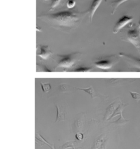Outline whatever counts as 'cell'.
<instances>
[{"label":"cell","mask_w":140,"mask_h":149,"mask_svg":"<svg viewBox=\"0 0 140 149\" xmlns=\"http://www.w3.org/2000/svg\"><path fill=\"white\" fill-rule=\"evenodd\" d=\"M87 14L88 15V11L65 10L52 14H42L39 15L38 19L55 28L68 29L78 27Z\"/></svg>","instance_id":"1"},{"label":"cell","mask_w":140,"mask_h":149,"mask_svg":"<svg viewBox=\"0 0 140 149\" xmlns=\"http://www.w3.org/2000/svg\"><path fill=\"white\" fill-rule=\"evenodd\" d=\"M79 53H74L66 56H58L59 58L58 66L62 68H70L74 65L79 58Z\"/></svg>","instance_id":"2"},{"label":"cell","mask_w":140,"mask_h":149,"mask_svg":"<svg viewBox=\"0 0 140 149\" xmlns=\"http://www.w3.org/2000/svg\"><path fill=\"white\" fill-rule=\"evenodd\" d=\"M133 18L131 17H128L127 15H124L118 20L114 25L113 29V32L114 34H117L120 29L123 28L125 25H127L128 23H131L133 21Z\"/></svg>","instance_id":"3"},{"label":"cell","mask_w":140,"mask_h":149,"mask_svg":"<svg viewBox=\"0 0 140 149\" xmlns=\"http://www.w3.org/2000/svg\"><path fill=\"white\" fill-rule=\"evenodd\" d=\"M127 38L130 42L136 47H139L140 44L139 33L137 29H131L128 31L127 34Z\"/></svg>","instance_id":"4"},{"label":"cell","mask_w":140,"mask_h":149,"mask_svg":"<svg viewBox=\"0 0 140 149\" xmlns=\"http://www.w3.org/2000/svg\"><path fill=\"white\" fill-rule=\"evenodd\" d=\"M126 106L125 105H123V106H120L118 107V108L116 109V110L115 111L116 113H114V114L112 115V116L110 118V119H111L112 118L116 116L117 115H119L120 116V118L118 120H117L116 121H114V123H115V124H117V125H123V124H125V123H127L129 120H126V119L124 118L123 116H122V110H123V109L125 108V107Z\"/></svg>","instance_id":"5"},{"label":"cell","mask_w":140,"mask_h":149,"mask_svg":"<svg viewBox=\"0 0 140 149\" xmlns=\"http://www.w3.org/2000/svg\"><path fill=\"white\" fill-rule=\"evenodd\" d=\"M38 50V56L44 60H46L52 54V52L48 45H39Z\"/></svg>","instance_id":"6"},{"label":"cell","mask_w":140,"mask_h":149,"mask_svg":"<svg viewBox=\"0 0 140 149\" xmlns=\"http://www.w3.org/2000/svg\"><path fill=\"white\" fill-rule=\"evenodd\" d=\"M102 1V0H92L91 4L90 6V8H88V15H89L90 17V21H92V18H93V16L95 13V12L99 6L100 5V3Z\"/></svg>","instance_id":"7"},{"label":"cell","mask_w":140,"mask_h":149,"mask_svg":"<svg viewBox=\"0 0 140 149\" xmlns=\"http://www.w3.org/2000/svg\"><path fill=\"white\" fill-rule=\"evenodd\" d=\"M94 65L101 69H109L113 66V62L109 60H102L94 62Z\"/></svg>","instance_id":"8"},{"label":"cell","mask_w":140,"mask_h":149,"mask_svg":"<svg viewBox=\"0 0 140 149\" xmlns=\"http://www.w3.org/2000/svg\"><path fill=\"white\" fill-rule=\"evenodd\" d=\"M120 56L122 57H124L128 61L131 62L132 64H133L135 66H137V68H140V59L135 58V57H133L132 56H130V55L128 54H120Z\"/></svg>","instance_id":"9"},{"label":"cell","mask_w":140,"mask_h":149,"mask_svg":"<svg viewBox=\"0 0 140 149\" xmlns=\"http://www.w3.org/2000/svg\"><path fill=\"white\" fill-rule=\"evenodd\" d=\"M106 137V133H102L100 136H98V138L95 140L93 146H92L91 149H99L102 144L104 142V138Z\"/></svg>","instance_id":"10"},{"label":"cell","mask_w":140,"mask_h":149,"mask_svg":"<svg viewBox=\"0 0 140 149\" xmlns=\"http://www.w3.org/2000/svg\"><path fill=\"white\" fill-rule=\"evenodd\" d=\"M56 108H57V116H56V122H58V121H64L65 119H66V112L64 110H63L62 109L60 108L58 105H56Z\"/></svg>","instance_id":"11"},{"label":"cell","mask_w":140,"mask_h":149,"mask_svg":"<svg viewBox=\"0 0 140 149\" xmlns=\"http://www.w3.org/2000/svg\"><path fill=\"white\" fill-rule=\"evenodd\" d=\"M127 1H128V0H114V1H112L111 4L112 8V15L114 14V13H115L118 8L119 7L120 5H121L122 3L125 2Z\"/></svg>","instance_id":"12"},{"label":"cell","mask_w":140,"mask_h":149,"mask_svg":"<svg viewBox=\"0 0 140 149\" xmlns=\"http://www.w3.org/2000/svg\"><path fill=\"white\" fill-rule=\"evenodd\" d=\"M36 141H38V142H40L41 143H44V144H47V146H49L51 149H56V148H55V147L54 146V145L51 144L50 143H49L48 142H47V141L45 140V139L43 138L42 137L40 136V133H38V132L36 133Z\"/></svg>","instance_id":"13"},{"label":"cell","mask_w":140,"mask_h":149,"mask_svg":"<svg viewBox=\"0 0 140 149\" xmlns=\"http://www.w3.org/2000/svg\"><path fill=\"white\" fill-rule=\"evenodd\" d=\"M75 143V141H72V142H67L66 143H65V144H63L62 146H61V148L60 149H66L67 148H70V147H72L73 149H75L74 146Z\"/></svg>","instance_id":"14"},{"label":"cell","mask_w":140,"mask_h":149,"mask_svg":"<svg viewBox=\"0 0 140 149\" xmlns=\"http://www.w3.org/2000/svg\"><path fill=\"white\" fill-rule=\"evenodd\" d=\"M61 0H51V7H50V10H52L53 9L55 8L58 6L59 5V3H60Z\"/></svg>","instance_id":"15"},{"label":"cell","mask_w":140,"mask_h":149,"mask_svg":"<svg viewBox=\"0 0 140 149\" xmlns=\"http://www.w3.org/2000/svg\"><path fill=\"white\" fill-rule=\"evenodd\" d=\"M75 4H76L75 0H68L66 3V6L68 8L71 9L72 8L75 7Z\"/></svg>","instance_id":"16"},{"label":"cell","mask_w":140,"mask_h":149,"mask_svg":"<svg viewBox=\"0 0 140 149\" xmlns=\"http://www.w3.org/2000/svg\"><path fill=\"white\" fill-rule=\"evenodd\" d=\"M79 89L81 90V91H84L85 92H86V93H88V94H90V95L92 96V97H94V91L93 88L91 87L88 88V89H80V88H79Z\"/></svg>","instance_id":"17"},{"label":"cell","mask_w":140,"mask_h":149,"mask_svg":"<svg viewBox=\"0 0 140 149\" xmlns=\"http://www.w3.org/2000/svg\"><path fill=\"white\" fill-rule=\"evenodd\" d=\"M41 86H42V89L44 92H48L51 89V86L49 84H41Z\"/></svg>","instance_id":"18"},{"label":"cell","mask_w":140,"mask_h":149,"mask_svg":"<svg viewBox=\"0 0 140 149\" xmlns=\"http://www.w3.org/2000/svg\"><path fill=\"white\" fill-rule=\"evenodd\" d=\"M90 68H84V67H80L79 68H76L75 70V71H77V72H87V71H89L90 70Z\"/></svg>","instance_id":"19"},{"label":"cell","mask_w":140,"mask_h":149,"mask_svg":"<svg viewBox=\"0 0 140 149\" xmlns=\"http://www.w3.org/2000/svg\"><path fill=\"white\" fill-rule=\"evenodd\" d=\"M131 95L134 99L135 100H139L140 99V96L138 93H133V92H131Z\"/></svg>","instance_id":"20"},{"label":"cell","mask_w":140,"mask_h":149,"mask_svg":"<svg viewBox=\"0 0 140 149\" xmlns=\"http://www.w3.org/2000/svg\"><path fill=\"white\" fill-rule=\"evenodd\" d=\"M75 137L78 140H82L83 139H84V135H83V133H77L76 134Z\"/></svg>","instance_id":"21"},{"label":"cell","mask_w":140,"mask_h":149,"mask_svg":"<svg viewBox=\"0 0 140 149\" xmlns=\"http://www.w3.org/2000/svg\"><path fill=\"white\" fill-rule=\"evenodd\" d=\"M139 28H140V21H139Z\"/></svg>","instance_id":"22"},{"label":"cell","mask_w":140,"mask_h":149,"mask_svg":"<svg viewBox=\"0 0 140 149\" xmlns=\"http://www.w3.org/2000/svg\"><path fill=\"white\" fill-rule=\"evenodd\" d=\"M45 1H47V0H45Z\"/></svg>","instance_id":"23"}]
</instances>
